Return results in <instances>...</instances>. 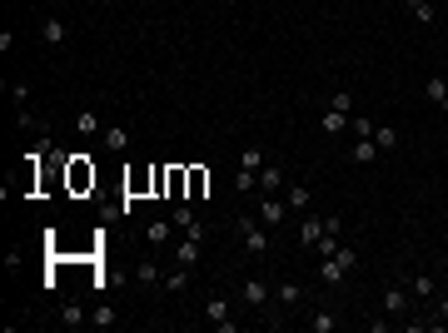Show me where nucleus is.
Returning <instances> with one entry per match:
<instances>
[{
	"instance_id": "nucleus-1",
	"label": "nucleus",
	"mask_w": 448,
	"mask_h": 333,
	"mask_svg": "<svg viewBox=\"0 0 448 333\" xmlns=\"http://www.w3.org/2000/svg\"><path fill=\"white\" fill-rule=\"evenodd\" d=\"M239 304L254 308V313H269V304H274V284L264 279V273H249V279L239 284Z\"/></svg>"
},
{
	"instance_id": "nucleus-2",
	"label": "nucleus",
	"mask_w": 448,
	"mask_h": 333,
	"mask_svg": "<svg viewBox=\"0 0 448 333\" xmlns=\"http://www.w3.org/2000/svg\"><path fill=\"white\" fill-rule=\"evenodd\" d=\"M235 229H239V239H244V249H249L254 259H264V254H269V234H264V219H259V214H254V219H249V214H239V219H235Z\"/></svg>"
},
{
	"instance_id": "nucleus-3",
	"label": "nucleus",
	"mask_w": 448,
	"mask_h": 333,
	"mask_svg": "<svg viewBox=\"0 0 448 333\" xmlns=\"http://www.w3.org/2000/svg\"><path fill=\"white\" fill-rule=\"evenodd\" d=\"M70 194H85V189H95V164L85 159V154H70Z\"/></svg>"
},
{
	"instance_id": "nucleus-4",
	"label": "nucleus",
	"mask_w": 448,
	"mask_h": 333,
	"mask_svg": "<svg viewBox=\"0 0 448 333\" xmlns=\"http://www.w3.org/2000/svg\"><path fill=\"white\" fill-rule=\"evenodd\" d=\"M319 239H324V214L309 209V214L299 219V239H294V244H299V249H319Z\"/></svg>"
},
{
	"instance_id": "nucleus-5",
	"label": "nucleus",
	"mask_w": 448,
	"mask_h": 333,
	"mask_svg": "<svg viewBox=\"0 0 448 333\" xmlns=\"http://www.w3.org/2000/svg\"><path fill=\"white\" fill-rule=\"evenodd\" d=\"M259 219H264V229L284 224V219H289V204L279 199V194H259Z\"/></svg>"
},
{
	"instance_id": "nucleus-6",
	"label": "nucleus",
	"mask_w": 448,
	"mask_h": 333,
	"mask_svg": "<svg viewBox=\"0 0 448 333\" xmlns=\"http://www.w3.org/2000/svg\"><path fill=\"white\" fill-rule=\"evenodd\" d=\"M199 254H204V234H185V239L175 244V264H180V269H195Z\"/></svg>"
},
{
	"instance_id": "nucleus-7",
	"label": "nucleus",
	"mask_w": 448,
	"mask_h": 333,
	"mask_svg": "<svg viewBox=\"0 0 448 333\" xmlns=\"http://www.w3.org/2000/svg\"><path fill=\"white\" fill-rule=\"evenodd\" d=\"M40 40H45L50 50H60V45L70 40V25H65L60 15H50V20H40Z\"/></svg>"
},
{
	"instance_id": "nucleus-8",
	"label": "nucleus",
	"mask_w": 448,
	"mask_h": 333,
	"mask_svg": "<svg viewBox=\"0 0 448 333\" xmlns=\"http://www.w3.org/2000/svg\"><path fill=\"white\" fill-rule=\"evenodd\" d=\"M383 313H388V318H404V313H409V289H404V284H388V289H383Z\"/></svg>"
},
{
	"instance_id": "nucleus-9",
	"label": "nucleus",
	"mask_w": 448,
	"mask_h": 333,
	"mask_svg": "<svg viewBox=\"0 0 448 333\" xmlns=\"http://www.w3.org/2000/svg\"><path fill=\"white\" fill-rule=\"evenodd\" d=\"M100 144H105L110 154H125V149H130V130H125V125H105V130H100Z\"/></svg>"
},
{
	"instance_id": "nucleus-10",
	"label": "nucleus",
	"mask_w": 448,
	"mask_h": 333,
	"mask_svg": "<svg viewBox=\"0 0 448 333\" xmlns=\"http://www.w3.org/2000/svg\"><path fill=\"white\" fill-rule=\"evenodd\" d=\"M170 224H175V229H185V234H204V229H199V219H195V204H190V199L170 209Z\"/></svg>"
},
{
	"instance_id": "nucleus-11",
	"label": "nucleus",
	"mask_w": 448,
	"mask_h": 333,
	"mask_svg": "<svg viewBox=\"0 0 448 333\" xmlns=\"http://www.w3.org/2000/svg\"><path fill=\"white\" fill-rule=\"evenodd\" d=\"M349 120H354V115H344V109H334V104H329V109H324V120H319V130H324L329 140H339V135L349 130Z\"/></svg>"
},
{
	"instance_id": "nucleus-12",
	"label": "nucleus",
	"mask_w": 448,
	"mask_h": 333,
	"mask_svg": "<svg viewBox=\"0 0 448 333\" xmlns=\"http://www.w3.org/2000/svg\"><path fill=\"white\" fill-rule=\"evenodd\" d=\"M284 204H289L294 214H309V209H314V189H309V184H289Z\"/></svg>"
},
{
	"instance_id": "nucleus-13",
	"label": "nucleus",
	"mask_w": 448,
	"mask_h": 333,
	"mask_svg": "<svg viewBox=\"0 0 448 333\" xmlns=\"http://www.w3.org/2000/svg\"><path fill=\"white\" fill-rule=\"evenodd\" d=\"M159 279H164V273H159L154 259H140V264H135V284H140V289H159Z\"/></svg>"
},
{
	"instance_id": "nucleus-14",
	"label": "nucleus",
	"mask_w": 448,
	"mask_h": 333,
	"mask_svg": "<svg viewBox=\"0 0 448 333\" xmlns=\"http://www.w3.org/2000/svg\"><path fill=\"white\" fill-rule=\"evenodd\" d=\"M319 279H324L329 289H344V284H349V273L339 269V259H319Z\"/></svg>"
},
{
	"instance_id": "nucleus-15",
	"label": "nucleus",
	"mask_w": 448,
	"mask_h": 333,
	"mask_svg": "<svg viewBox=\"0 0 448 333\" xmlns=\"http://www.w3.org/2000/svg\"><path fill=\"white\" fill-rule=\"evenodd\" d=\"M55 318H60L65 328H85V323H90V308H85V304H60V313H55Z\"/></svg>"
},
{
	"instance_id": "nucleus-16",
	"label": "nucleus",
	"mask_w": 448,
	"mask_h": 333,
	"mask_svg": "<svg viewBox=\"0 0 448 333\" xmlns=\"http://www.w3.org/2000/svg\"><path fill=\"white\" fill-rule=\"evenodd\" d=\"M284 189V170H279V164H264L259 170V194H279Z\"/></svg>"
},
{
	"instance_id": "nucleus-17",
	"label": "nucleus",
	"mask_w": 448,
	"mask_h": 333,
	"mask_svg": "<svg viewBox=\"0 0 448 333\" xmlns=\"http://www.w3.org/2000/svg\"><path fill=\"white\" fill-rule=\"evenodd\" d=\"M349 159H354V164H374V159H378L374 135H369V140H354V144H349Z\"/></svg>"
},
{
	"instance_id": "nucleus-18",
	"label": "nucleus",
	"mask_w": 448,
	"mask_h": 333,
	"mask_svg": "<svg viewBox=\"0 0 448 333\" xmlns=\"http://www.w3.org/2000/svg\"><path fill=\"white\" fill-rule=\"evenodd\" d=\"M374 144H378V154H394L399 149V130L394 125H374Z\"/></svg>"
},
{
	"instance_id": "nucleus-19",
	"label": "nucleus",
	"mask_w": 448,
	"mask_h": 333,
	"mask_svg": "<svg viewBox=\"0 0 448 333\" xmlns=\"http://www.w3.org/2000/svg\"><path fill=\"white\" fill-rule=\"evenodd\" d=\"M299 299H304V289H299V284H289V279L274 289V304H279V308H299Z\"/></svg>"
},
{
	"instance_id": "nucleus-20",
	"label": "nucleus",
	"mask_w": 448,
	"mask_h": 333,
	"mask_svg": "<svg viewBox=\"0 0 448 333\" xmlns=\"http://www.w3.org/2000/svg\"><path fill=\"white\" fill-rule=\"evenodd\" d=\"M204 189H209V170L204 164H190V204L204 199Z\"/></svg>"
},
{
	"instance_id": "nucleus-21",
	"label": "nucleus",
	"mask_w": 448,
	"mask_h": 333,
	"mask_svg": "<svg viewBox=\"0 0 448 333\" xmlns=\"http://www.w3.org/2000/svg\"><path fill=\"white\" fill-rule=\"evenodd\" d=\"M423 95H428V100H433L438 109H448V80H438V75H428V80H423Z\"/></svg>"
},
{
	"instance_id": "nucleus-22",
	"label": "nucleus",
	"mask_w": 448,
	"mask_h": 333,
	"mask_svg": "<svg viewBox=\"0 0 448 333\" xmlns=\"http://www.w3.org/2000/svg\"><path fill=\"white\" fill-rule=\"evenodd\" d=\"M159 289H164V294H185V289H190V269L164 273V279H159Z\"/></svg>"
},
{
	"instance_id": "nucleus-23",
	"label": "nucleus",
	"mask_w": 448,
	"mask_h": 333,
	"mask_svg": "<svg viewBox=\"0 0 448 333\" xmlns=\"http://www.w3.org/2000/svg\"><path fill=\"white\" fill-rule=\"evenodd\" d=\"M204 318H209L214 328H219V323H230V299H209V304H204Z\"/></svg>"
},
{
	"instance_id": "nucleus-24",
	"label": "nucleus",
	"mask_w": 448,
	"mask_h": 333,
	"mask_svg": "<svg viewBox=\"0 0 448 333\" xmlns=\"http://www.w3.org/2000/svg\"><path fill=\"white\" fill-rule=\"evenodd\" d=\"M90 323H95V328H115V323H120V313L110 308V304H100V308H90Z\"/></svg>"
},
{
	"instance_id": "nucleus-25",
	"label": "nucleus",
	"mask_w": 448,
	"mask_h": 333,
	"mask_svg": "<svg viewBox=\"0 0 448 333\" xmlns=\"http://www.w3.org/2000/svg\"><path fill=\"white\" fill-rule=\"evenodd\" d=\"M309 328H314V333H334V328H339V313H329V308H319V313L309 318Z\"/></svg>"
},
{
	"instance_id": "nucleus-26",
	"label": "nucleus",
	"mask_w": 448,
	"mask_h": 333,
	"mask_svg": "<svg viewBox=\"0 0 448 333\" xmlns=\"http://www.w3.org/2000/svg\"><path fill=\"white\" fill-rule=\"evenodd\" d=\"M105 125H100V115H90V109H80L75 115V135H100Z\"/></svg>"
},
{
	"instance_id": "nucleus-27",
	"label": "nucleus",
	"mask_w": 448,
	"mask_h": 333,
	"mask_svg": "<svg viewBox=\"0 0 448 333\" xmlns=\"http://www.w3.org/2000/svg\"><path fill=\"white\" fill-rule=\"evenodd\" d=\"M239 170H249V175H259V170H264V149H254V144H249V149L239 154Z\"/></svg>"
},
{
	"instance_id": "nucleus-28",
	"label": "nucleus",
	"mask_w": 448,
	"mask_h": 333,
	"mask_svg": "<svg viewBox=\"0 0 448 333\" xmlns=\"http://www.w3.org/2000/svg\"><path fill=\"white\" fill-rule=\"evenodd\" d=\"M409 15L419 25H433V0H409Z\"/></svg>"
},
{
	"instance_id": "nucleus-29",
	"label": "nucleus",
	"mask_w": 448,
	"mask_h": 333,
	"mask_svg": "<svg viewBox=\"0 0 448 333\" xmlns=\"http://www.w3.org/2000/svg\"><path fill=\"white\" fill-rule=\"evenodd\" d=\"M170 229H175V224H164V219H154V224L145 229V239H150V244H170Z\"/></svg>"
},
{
	"instance_id": "nucleus-30",
	"label": "nucleus",
	"mask_w": 448,
	"mask_h": 333,
	"mask_svg": "<svg viewBox=\"0 0 448 333\" xmlns=\"http://www.w3.org/2000/svg\"><path fill=\"white\" fill-rule=\"evenodd\" d=\"M329 104H334V109H344V115H354V90H334Z\"/></svg>"
},
{
	"instance_id": "nucleus-31",
	"label": "nucleus",
	"mask_w": 448,
	"mask_h": 333,
	"mask_svg": "<svg viewBox=\"0 0 448 333\" xmlns=\"http://www.w3.org/2000/svg\"><path fill=\"white\" fill-rule=\"evenodd\" d=\"M414 299H433V279L428 273H414Z\"/></svg>"
},
{
	"instance_id": "nucleus-32",
	"label": "nucleus",
	"mask_w": 448,
	"mask_h": 333,
	"mask_svg": "<svg viewBox=\"0 0 448 333\" xmlns=\"http://www.w3.org/2000/svg\"><path fill=\"white\" fill-rule=\"evenodd\" d=\"M349 135H354V140H369V135H374V120H359V115H354V120H349Z\"/></svg>"
},
{
	"instance_id": "nucleus-33",
	"label": "nucleus",
	"mask_w": 448,
	"mask_h": 333,
	"mask_svg": "<svg viewBox=\"0 0 448 333\" xmlns=\"http://www.w3.org/2000/svg\"><path fill=\"white\" fill-rule=\"evenodd\" d=\"M324 234L339 239V234H344V214H324Z\"/></svg>"
},
{
	"instance_id": "nucleus-34",
	"label": "nucleus",
	"mask_w": 448,
	"mask_h": 333,
	"mask_svg": "<svg viewBox=\"0 0 448 333\" xmlns=\"http://www.w3.org/2000/svg\"><path fill=\"white\" fill-rule=\"evenodd\" d=\"M11 100H15V104H30V85H25V80H11Z\"/></svg>"
}]
</instances>
